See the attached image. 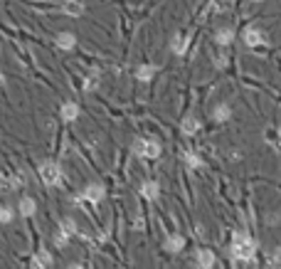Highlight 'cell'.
I'll use <instances>...</instances> for the list:
<instances>
[{"instance_id": "10", "label": "cell", "mask_w": 281, "mask_h": 269, "mask_svg": "<svg viewBox=\"0 0 281 269\" xmlns=\"http://www.w3.org/2000/svg\"><path fill=\"white\" fill-rule=\"evenodd\" d=\"M141 195H143L146 200H155V198L160 195V185H158L155 180H146V183L141 185Z\"/></svg>"}, {"instance_id": "16", "label": "cell", "mask_w": 281, "mask_h": 269, "mask_svg": "<svg viewBox=\"0 0 281 269\" xmlns=\"http://www.w3.org/2000/svg\"><path fill=\"white\" fill-rule=\"evenodd\" d=\"M229 116H232V111H229V106H227V104H217V106H215V111H212V119H215V121H220V124H222V121H227Z\"/></svg>"}, {"instance_id": "18", "label": "cell", "mask_w": 281, "mask_h": 269, "mask_svg": "<svg viewBox=\"0 0 281 269\" xmlns=\"http://www.w3.org/2000/svg\"><path fill=\"white\" fill-rule=\"evenodd\" d=\"M215 40H217V45H222V47H225V45H229V42L234 40V32H232L229 27H225V30H220V32L215 35Z\"/></svg>"}, {"instance_id": "9", "label": "cell", "mask_w": 281, "mask_h": 269, "mask_svg": "<svg viewBox=\"0 0 281 269\" xmlns=\"http://www.w3.org/2000/svg\"><path fill=\"white\" fill-rule=\"evenodd\" d=\"M55 45H57L59 50H74V47H76V37H74V32H59L57 40H55Z\"/></svg>"}, {"instance_id": "7", "label": "cell", "mask_w": 281, "mask_h": 269, "mask_svg": "<svg viewBox=\"0 0 281 269\" xmlns=\"http://www.w3.org/2000/svg\"><path fill=\"white\" fill-rule=\"evenodd\" d=\"M187 42H190V35H175L173 40H170V50H173V55L183 57V55L187 52Z\"/></svg>"}, {"instance_id": "21", "label": "cell", "mask_w": 281, "mask_h": 269, "mask_svg": "<svg viewBox=\"0 0 281 269\" xmlns=\"http://www.w3.org/2000/svg\"><path fill=\"white\" fill-rule=\"evenodd\" d=\"M55 245H57L59 250H64V247L69 245V235H64V232H62V230H59V232L55 235Z\"/></svg>"}, {"instance_id": "25", "label": "cell", "mask_w": 281, "mask_h": 269, "mask_svg": "<svg viewBox=\"0 0 281 269\" xmlns=\"http://www.w3.org/2000/svg\"><path fill=\"white\" fill-rule=\"evenodd\" d=\"M0 87H3V74H0Z\"/></svg>"}, {"instance_id": "8", "label": "cell", "mask_w": 281, "mask_h": 269, "mask_svg": "<svg viewBox=\"0 0 281 269\" xmlns=\"http://www.w3.org/2000/svg\"><path fill=\"white\" fill-rule=\"evenodd\" d=\"M155 72H158V67H155V64H141V67L133 72V77H136L138 82H153Z\"/></svg>"}, {"instance_id": "13", "label": "cell", "mask_w": 281, "mask_h": 269, "mask_svg": "<svg viewBox=\"0 0 281 269\" xmlns=\"http://www.w3.org/2000/svg\"><path fill=\"white\" fill-rule=\"evenodd\" d=\"M197 264H200V269H212V267H215V254H212V250H200V252H197Z\"/></svg>"}, {"instance_id": "1", "label": "cell", "mask_w": 281, "mask_h": 269, "mask_svg": "<svg viewBox=\"0 0 281 269\" xmlns=\"http://www.w3.org/2000/svg\"><path fill=\"white\" fill-rule=\"evenodd\" d=\"M229 254L237 259V262H252L254 254H257V242L247 235H234L232 237V247H229Z\"/></svg>"}, {"instance_id": "5", "label": "cell", "mask_w": 281, "mask_h": 269, "mask_svg": "<svg viewBox=\"0 0 281 269\" xmlns=\"http://www.w3.org/2000/svg\"><path fill=\"white\" fill-rule=\"evenodd\" d=\"M59 10L69 18H82L84 15V5L79 3V0H64V3L59 5Z\"/></svg>"}, {"instance_id": "26", "label": "cell", "mask_w": 281, "mask_h": 269, "mask_svg": "<svg viewBox=\"0 0 281 269\" xmlns=\"http://www.w3.org/2000/svg\"><path fill=\"white\" fill-rule=\"evenodd\" d=\"M254 3H259V0H254Z\"/></svg>"}, {"instance_id": "23", "label": "cell", "mask_w": 281, "mask_h": 269, "mask_svg": "<svg viewBox=\"0 0 281 269\" xmlns=\"http://www.w3.org/2000/svg\"><path fill=\"white\" fill-rule=\"evenodd\" d=\"M274 262L281 267V247H276V252H274Z\"/></svg>"}, {"instance_id": "3", "label": "cell", "mask_w": 281, "mask_h": 269, "mask_svg": "<svg viewBox=\"0 0 281 269\" xmlns=\"http://www.w3.org/2000/svg\"><path fill=\"white\" fill-rule=\"evenodd\" d=\"M133 151H136V156H141V158H158L160 156V151H163V148H160V143L155 141V138H141V141H136V146H133Z\"/></svg>"}, {"instance_id": "24", "label": "cell", "mask_w": 281, "mask_h": 269, "mask_svg": "<svg viewBox=\"0 0 281 269\" xmlns=\"http://www.w3.org/2000/svg\"><path fill=\"white\" fill-rule=\"evenodd\" d=\"M67 269H84V267H82V264H69Z\"/></svg>"}, {"instance_id": "19", "label": "cell", "mask_w": 281, "mask_h": 269, "mask_svg": "<svg viewBox=\"0 0 281 269\" xmlns=\"http://www.w3.org/2000/svg\"><path fill=\"white\" fill-rule=\"evenodd\" d=\"M59 230H62V232H64V235H69V237H72V235L76 232V225H74V220H69V217H64V220L59 222Z\"/></svg>"}, {"instance_id": "4", "label": "cell", "mask_w": 281, "mask_h": 269, "mask_svg": "<svg viewBox=\"0 0 281 269\" xmlns=\"http://www.w3.org/2000/svg\"><path fill=\"white\" fill-rule=\"evenodd\" d=\"M104 195H106L104 185H99V183H89V185L84 188V193H82V200H87V203L96 205V203H101V200H104Z\"/></svg>"}, {"instance_id": "17", "label": "cell", "mask_w": 281, "mask_h": 269, "mask_svg": "<svg viewBox=\"0 0 281 269\" xmlns=\"http://www.w3.org/2000/svg\"><path fill=\"white\" fill-rule=\"evenodd\" d=\"M35 259H37L39 264H42L45 269H47V267H52V262H55V257H52V252H50V250H45V247H39V250H37V254H35Z\"/></svg>"}, {"instance_id": "15", "label": "cell", "mask_w": 281, "mask_h": 269, "mask_svg": "<svg viewBox=\"0 0 281 269\" xmlns=\"http://www.w3.org/2000/svg\"><path fill=\"white\" fill-rule=\"evenodd\" d=\"M180 131H183L185 136H192V134H197V131H200V121H197L195 116H185V119H183V124H180Z\"/></svg>"}, {"instance_id": "6", "label": "cell", "mask_w": 281, "mask_h": 269, "mask_svg": "<svg viewBox=\"0 0 281 269\" xmlns=\"http://www.w3.org/2000/svg\"><path fill=\"white\" fill-rule=\"evenodd\" d=\"M244 45H249V47L264 45V32L257 30V27H247V30H244Z\"/></svg>"}, {"instance_id": "14", "label": "cell", "mask_w": 281, "mask_h": 269, "mask_svg": "<svg viewBox=\"0 0 281 269\" xmlns=\"http://www.w3.org/2000/svg\"><path fill=\"white\" fill-rule=\"evenodd\" d=\"M18 210H20L22 217H32V215L37 212V203H35V198H22L20 205H18Z\"/></svg>"}, {"instance_id": "20", "label": "cell", "mask_w": 281, "mask_h": 269, "mask_svg": "<svg viewBox=\"0 0 281 269\" xmlns=\"http://www.w3.org/2000/svg\"><path fill=\"white\" fill-rule=\"evenodd\" d=\"M185 163L190 166V168H200V166H203V161H200V156H195V153H185Z\"/></svg>"}, {"instance_id": "22", "label": "cell", "mask_w": 281, "mask_h": 269, "mask_svg": "<svg viewBox=\"0 0 281 269\" xmlns=\"http://www.w3.org/2000/svg\"><path fill=\"white\" fill-rule=\"evenodd\" d=\"M10 220H13V208L3 205L0 208V222H10Z\"/></svg>"}, {"instance_id": "27", "label": "cell", "mask_w": 281, "mask_h": 269, "mask_svg": "<svg viewBox=\"0 0 281 269\" xmlns=\"http://www.w3.org/2000/svg\"><path fill=\"white\" fill-rule=\"evenodd\" d=\"M276 269H281V267H276Z\"/></svg>"}, {"instance_id": "12", "label": "cell", "mask_w": 281, "mask_h": 269, "mask_svg": "<svg viewBox=\"0 0 281 269\" xmlns=\"http://www.w3.org/2000/svg\"><path fill=\"white\" fill-rule=\"evenodd\" d=\"M79 116V104L76 101H64L62 104V119L64 121H76Z\"/></svg>"}, {"instance_id": "11", "label": "cell", "mask_w": 281, "mask_h": 269, "mask_svg": "<svg viewBox=\"0 0 281 269\" xmlns=\"http://www.w3.org/2000/svg\"><path fill=\"white\" fill-rule=\"evenodd\" d=\"M163 247H166V252L178 254V252L185 247V240H183L180 235H168V237H166V242H163Z\"/></svg>"}, {"instance_id": "2", "label": "cell", "mask_w": 281, "mask_h": 269, "mask_svg": "<svg viewBox=\"0 0 281 269\" xmlns=\"http://www.w3.org/2000/svg\"><path fill=\"white\" fill-rule=\"evenodd\" d=\"M39 178H42L45 185H62V166L55 163V161H47L39 166Z\"/></svg>"}]
</instances>
